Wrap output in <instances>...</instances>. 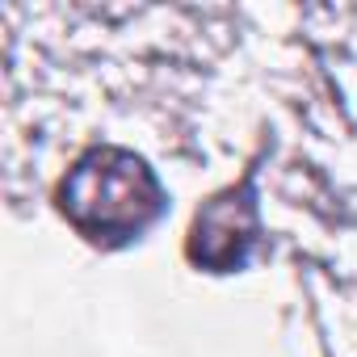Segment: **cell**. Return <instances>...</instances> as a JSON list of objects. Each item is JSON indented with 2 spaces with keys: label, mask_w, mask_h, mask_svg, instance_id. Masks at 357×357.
Instances as JSON below:
<instances>
[{
  "label": "cell",
  "mask_w": 357,
  "mask_h": 357,
  "mask_svg": "<svg viewBox=\"0 0 357 357\" xmlns=\"http://www.w3.org/2000/svg\"><path fill=\"white\" fill-rule=\"evenodd\" d=\"M257 240H261V206L252 176H244L240 185H227L198 206L185 236V257L206 273H236L248 265Z\"/></svg>",
  "instance_id": "2"
},
{
  "label": "cell",
  "mask_w": 357,
  "mask_h": 357,
  "mask_svg": "<svg viewBox=\"0 0 357 357\" xmlns=\"http://www.w3.org/2000/svg\"><path fill=\"white\" fill-rule=\"evenodd\" d=\"M168 206L155 168L118 143L84 147L55 185V211L76 236L97 248H122L139 240Z\"/></svg>",
  "instance_id": "1"
}]
</instances>
